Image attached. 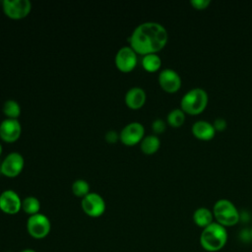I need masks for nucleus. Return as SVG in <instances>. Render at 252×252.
Masks as SVG:
<instances>
[{"label":"nucleus","mask_w":252,"mask_h":252,"mask_svg":"<svg viewBox=\"0 0 252 252\" xmlns=\"http://www.w3.org/2000/svg\"><path fill=\"white\" fill-rule=\"evenodd\" d=\"M213 215L216 222L224 227L233 226L240 220V213L235 205L227 199L218 200L213 207Z\"/></svg>","instance_id":"4"},{"label":"nucleus","mask_w":252,"mask_h":252,"mask_svg":"<svg viewBox=\"0 0 252 252\" xmlns=\"http://www.w3.org/2000/svg\"><path fill=\"white\" fill-rule=\"evenodd\" d=\"M1 154H2V145L0 144V156H1Z\"/></svg>","instance_id":"29"},{"label":"nucleus","mask_w":252,"mask_h":252,"mask_svg":"<svg viewBox=\"0 0 252 252\" xmlns=\"http://www.w3.org/2000/svg\"><path fill=\"white\" fill-rule=\"evenodd\" d=\"M2 111L8 118L18 119L21 114V106L15 99H8L4 102Z\"/></svg>","instance_id":"21"},{"label":"nucleus","mask_w":252,"mask_h":252,"mask_svg":"<svg viewBox=\"0 0 252 252\" xmlns=\"http://www.w3.org/2000/svg\"><path fill=\"white\" fill-rule=\"evenodd\" d=\"M81 207L86 215L92 218L100 217L105 211V202L103 198L95 193L90 192L84 198H82Z\"/></svg>","instance_id":"7"},{"label":"nucleus","mask_w":252,"mask_h":252,"mask_svg":"<svg viewBox=\"0 0 252 252\" xmlns=\"http://www.w3.org/2000/svg\"><path fill=\"white\" fill-rule=\"evenodd\" d=\"M191 131L193 136L201 141H210L216 135L213 123L206 120H197L194 122Z\"/></svg>","instance_id":"14"},{"label":"nucleus","mask_w":252,"mask_h":252,"mask_svg":"<svg viewBox=\"0 0 252 252\" xmlns=\"http://www.w3.org/2000/svg\"><path fill=\"white\" fill-rule=\"evenodd\" d=\"M72 192L77 197L84 198L90 193V184L85 179H76L72 183Z\"/></svg>","instance_id":"22"},{"label":"nucleus","mask_w":252,"mask_h":252,"mask_svg":"<svg viewBox=\"0 0 252 252\" xmlns=\"http://www.w3.org/2000/svg\"><path fill=\"white\" fill-rule=\"evenodd\" d=\"M2 8L7 17L14 20H20L27 17L32 10L30 0H4Z\"/></svg>","instance_id":"6"},{"label":"nucleus","mask_w":252,"mask_h":252,"mask_svg":"<svg viewBox=\"0 0 252 252\" xmlns=\"http://www.w3.org/2000/svg\"><path fill=\"white\" fill-rule=\"evenodd\" d=\"M209 102L208 93L202 88H193L186 92L180 99V108L189 115L202 113Z\"/></svg>","instance_id":"3"},{"label":"nucleus","mask_w":252,"mask_h":252,"mask_svg":"<svg viewBox=\"0 0 252 252\" xmlns=\"http://www.w3.org/2000/svg\"><path fill=\"white\" fill-rule=\"evenodd\" d=\"M159 147H160V140L155 134L145 136L140 143L141 151L146 155H153L157 153Z\"/></svg>","instance_id":"17"},{"label":"nucleus","mask_w":252,"mask_h":252,"mask_svg":"<svg viewBox=\"0 0 252 252\" xmlns=\"http://www.w3.org/2000/svg\"><path fill=\"white\" fill-rule=\"evenodd\" d=\"M249 232H250V237H251V239H252V228L249 230Z\"/></svg>","instance_id":"28"},{"label":"nucleus","mask_w":252,"mask_h":252,"mask_svg":"<svg viewBox=\"0 0 252 252\" xmlns=\"http://www.w3.org/2000/svg\"><path fill=\"white\" fill-rule=\"evenodd\" d=\"M166 129V123L161 118H156L152 123V130L155 133V135L162 134Z\"/></svg>","instance_id":"23"},{"label":"nucleus","mask_w":252,"mask_h":252,"mask_svg":"<svg viewBox=\"0 0 252 252\" xmlns=\"http://www.w3.org/2000/svg\"><path fill=\"white\" fill-rule=\"evenodd\" d=\"M190 4L196 10H205L211 4L210 0H191Z\"/></svg>","instance_id":"25"},{"label":"nucleus","mask_w":252,"mask_h":252,"mask_svg":"<svg viewBox=\"0 0 252 252\" xmlns=\"http://www.w3.org/2000/svg\"><path fill=\"white\" fill-rule=\"evenodd\" d=\"M166 122L173 128L181 127L185 122V112L181 108L171 109L166 116Z\"/></svg>","instance_id":"19"},{"label":"nucleus","mask_w":252,"mask_h":252,"mask_svg":"<svg viewBox=\"0 0 252 252\" xmlns=\"http://www.w3.org/2000/svg\"><path fill=\"white\" fill-rule=\"evenodd\" d=\"M193 221L197 226L205 228L206 226L214 222L213 212L208 208L200 207L196 209L193 213Z\"/></svg>","instance_id":"16"},{"label":"nucleus","mask_w":252,"mask_h":252,"mask_svg":"<svg viewBox=\"0 0 252 252\" xmlns=\"http://www.w3.org/2000/svg\"><path fill=\"white\" fill-rule=\"evenodd\" d=\"M22 133V126L18 119L6 118L0 123V138L7 142L13 143L17 141Z\"/></svg>","instance_id":"13"},{"label":"nucleus","mask_w":252,"mask_h":252,"mask_svg":"<svg viewBox=\"0 0 252 252\" xmlns=\"http://www.w3.org/2000/svg\"><path fill=\"white\" fill-rule=\"evenodd\" d=\"M158 81L160 88L164 92L169 94L176 93L180 89L182 84L181 77L179 76V74L171 68L162 69L158 74Z\"/></svg>","instance_id":"11"},{"label":"nucleus","mask_w":252,"mask_h":252,"mask_svg":"<svg viewBox=\"0 0 252 252\" xmlns=\"http://www.w3.org/2000/svg\"><path fill=\"white\" fill-rule=\"evenodd\" d=\"M27 229L32 237L41 239L50 232L51 223L45 215L38 213L29 217L27 220Z\"/></svg>","instance_id":"5"},{"label":"nucleus","mask_w":252,"mask_h":252,"mask_svg":"<svg viewBox=\"0 0 252 252\" xmlns=\"http://www.w3.org/2000/svg\"><path fill=\"white\" fill-rule=\"evenodd\" d=\"M22 209V200L12 189L4 190L0 194V210L8 215H15Z\"/></svg>","instance_id":"12"},{"label":"nucleus","mask_w":252,"mask_h":252,"mask_svg":"<svg viewBox=\"0 0 252 252\" xmlns=\"http://www.w3.org/2000/svg\"><path fill=\"white\" fill-rule=\"evenodd\" d=\"M22 210L30 216L38 214L40 210V203L36 197L28 196L22 200Z\"/></svg>","instance_id":"20"},{"label":"nucleus","mask_w":252,"mask_h":252,"mask_svg":"<svg viewBox=\"0 0 252 252\" xmlns=\"http://www.w3.org/2000/svg\"><path fill=\"white\" fill-rule=\"evenodd\" d=\"M120 141L127 146H134L141 143L145 137V128L142 123L134 121L126 124L119 133Z\"/></svg>","instance_id":"8"},{"label":"nucleus","mask_w":252,"mask_h":252,"mask_svg":"<svg viewBox=\"0 0 252 252\" xmlns=\"http://www.w3.org/2000/svg\"><path fill=\"white\" fill-rule=\"evenodd\" d=\"M25 164L23 156L18 152H12L8 154L0 165V171L2 174L8 177H15L21 173Z\"/></svg>","instance_id":"10"},{"label":"nucleus","mask_w":252,"mask_h":252,"mask_svg":"<svg viewBox=\"0 0 252 252\" xmlns=\"http://www.w3.org/2000/svg\"><path fill=\"white\" fill-rule=\"evenodd\" d=\"M166 29L157 22H145L137 26L128 41L137 54L146 55L160 51L167 43Z\"/></svg>","instance_id":"1"},{"label":"nucleus","mask_w":252,"mask_h":252,"mask_svg":"<svg viewBox=\"0 0 252 252\" xmlns=\"http://www.w3.org/2000/svg\"><path fill=\"white\" fill-rule=\"evenodd\" d=\"M146 99V92L140 87H133L129 89L125 94V102L127 106L132 109L141 108L145 104Z\"/></svg>","instance_id":"15"},{"label":"nucleus","mask_w":252,"mask_h":252,"mask_svg":"<svg viewBox=\"0 0 252 252\" xmlns=\"http://www.w3.org/2000/svg\"><path fill=\"white\" fill-rule=\"evenodd\" d=\"M114 61L121 72H131L137 65V53L130 45L122 46L116 52Z\"/></svg>","instance_id":"9"},{"label":"nucleus","mask_w":252,"mask_h":252,"mask_svg":"<svg viewBox=\"0 0 252 252\" xmlns=\"http://www.w3.org/2000/svg\"><path fill=\"white\" fill-rule=\"evenodd\" d=\"M105 140L107 143L109 144H113V143H116L118 140H120V136H119V133H117V131L115 130H109L105 133V136H104Z\"/></svg>","instance_id":"26"},{"label":"nucleus","mask_w":252,"mask_h":252,"mask_svg":"<svg viewBox=\"0 0 252 252\" xmlns=\"http://www.w3.org/2000/svg\"><path fill=\"white\" fill-rule=\"evenodd\" d=\"M21 252H36V251H34V250H32V249H24V250H22Z\"/></svg>","instance_id":"27"},{"label":"nucleus","mask_w":252,"mask_h":252,"mask_svg":"<svg viewBox=\"0 0 252 252\" xmlns=\"http://www.w3.org/2000/svg\"><path fill=\"white\" fill-rule=\"evenodd\" d=\"M227 238L226 227L214 221L203 228L200 234V244L208 252H218L225 246Z\"/></svg>","instance_id":"2"},{"label":"nucleus","mask_w":252,"mask_h":252,"mask_svg":"<svg viewBox=\"0 0 252 252\" xmlns=\"http://www.w3.org/2000/svg\"><path fill=\"white\" fill-rule=\"evenodd\" d=\"M213 126L216 132H222L226 129L227 122L223 117H217L213 122Z\"/></svg>","instance_id":"24"},{"label":"nucleus","mask_w":252,"mask_h":252,"mask_svg":"<svg viewBox=\"0 0 252 252\" xmlns=\"http://www.w3.org/2000/svg\"><path fill=\"white\" fill-rule=\"evenodd\" d=\"M142 66L146 71L150 73L156 72L161 66V59L157 53L146 54L142 58Z\"/></svg>","instance_id":"18"}]
</instances>
